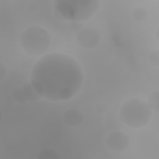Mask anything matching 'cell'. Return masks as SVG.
I'll use <instances>...</instances> for the list:
<instances>
[{
    "mask_svg": "<svg viewBox=\"0 0 159 159\" xmlns=\"http://www.w3.org/2000/svg\"><path fill=\"white\" fill-rule=\"evenodd\" d=\"M63 122L66 126L75 127L80 125L84 121V117L81 111L76 108L67 109L63 115Z\"/></svg>",
    "mask_w": 159,
    "mask_h": 159,
    "instance_id": "7",
    "label": "cell"
},
{
    "mask_svg": "<svg viewBox=\"0 0 159 159\" xmlns=\"http://www.w3.org/2000/svg\"><path fill=\"white\" fill-rule=\"evenodd\" d=\"M78 44L83 48L91 50L98 47L101 41V34L93 27H86L80 31L77 37Z\"/></svg>",
    "mask_w": 159,
    "mask_h": 159,
    "instance_id": "5",
    "label": "cell"
},
{
    "mask_svg": "<svg viewBox=\"0 0 159 159\" xmlns=\"http://www.w3.org/2000/svg\"><path fill=\"white\" fill-rule=\"evenodd\" d=\"M94 108H95V111L97 112V113L101 114V113L104 112L106 111L107 107L104 104L99 102V103H98L96 104Z\"/></svg>",
    "mask_w": 159,
    "mask_h": 159,
    "instance_id": "14",
    "label": "cell"
},
{
    "mask_svg": "<svg viewBox=\"0 0 159 159\" xmlns=\"http://www.w3.org/2000/svg\"><path fill=\"white\" fill-rule=\"evenodd\" d=\"M54 7L60 16L68 20L76 22L89 19L99 7L98 0H57Z\"/></svg>",
    "mask_w": 159,
    "mask_h": 159,
    "instance_id": "2",
    "label": "cell"
},
{
    "mask_svg": "<svg viewBox=\"0 0 159 159\" xmlns=\"http://www.w3.org/2000/svg\"><path fill=\"white\" fill-rule=\"evenodd\" d=\"M7 75V69L6 66L2 63L0 62V81H2Z\"/></svg>",
    "mask_w": 159,
    "mask_h": 159,
    "instance_id": "15",
    "label": "cell"
},
{
    "mask_svg": "<svg viewBox=\"0 0 159 159\" xmlns=\"http://www.w3.org/2000/svg\"><path fill=\"white\" fill-rule=\"evenodd\" d=\"M150 63L155 66H159V51L158 49L152 51L148 55Z\"/></svg>",
    "mask_w": 159,
    "mask_h": 159,
    "instance_id": "13",
    "label": "cell"
},
{
    "mask_svg": "<svg viewBox=\"0 0 159 159\" xmlns=\"http://www.w3.org/2000/svg\"><path fill=\"white\" fill-rule=\"evenodd\" d=\"M152 117V111L147 102L139 98L127 99L120 107V120L132 129L145 126L150 122Z\"/></svg>",
    "mask_w": 159,
    "mask_h": 159,
    "instance_id": "3",
    "label": "cell"
},
{
    "mask_svg": "<svg viewBox=\"0 0 159 159\" xmlns=\"http://www.w3.org/2000/svg\"><path fill=\"white\" fill-rule=\"evenodd\" d=\"M52 35L48 31L39 25L28 27L21 34L19 44L23 51L30 56L44 54L51 45Z\"/></svg>",
    "mask_w": 159,
    "mask_h": 159,
    "instance_id": "4",
    "label": "cell"
},
{
    "mask_svg": "<svg viewBox=\"0 0 159 159\" xmlns=\"http://www.w3.org/2000/svg\"><path fill=\"white\" fill-rule=\"evenodd\" d=\"M107 147L114 152H120L129 145V137L123 132L115 130L109 133L105 140Z\"/></svg>",
    "mask_w": 159,
    "mask_h": 159,
    "instance_id": "6",
    "label": "cell"
},
{
    "mask_svg": "<svg viewBox=\"0 0 159 159\" xmlns=\"http://www.w3.org/2000/svg\"><path fill=\"white\" fill-rule=\"evenodd\" d=\"M152 111L158 112L159 111V93L158 91H154L150 93L146 102Z\"/></svg>",
    "mask_w": 159,
    "mask_h": 159,
    "instance_id": "9",
    "label": "cell"
},
{
    "mask_svg": "<svg viewBox=\"0 0 159 159\" xmlns=\"http://www.w3.org/2000/svg\"><path fill=\"white\" fill-rule=\"evenodd\" d=\"M22 88L24 91L26 101L36 102L41 99V97L37 93L30 81L25 82L22 86Z\"/></svg>",
    "mask_w": 159,
    "mask_h": 159,
    "instance_id": "8",
    "label": "cell"
},
{
    "mask_svg": "<svg viewBox=\"0 0 159 159\" xmlns=\"http://www.w3.org/2000/svg\"><path fill=\"white\" fill-rule=\"evenodd\" d=\"M38 159H59L60 155L59 153L53 148H43L37 154Z\"/></svg>",
    "mask_w": 159,
    "mask_h": 159,
    "instance_id": "10",
    "label": "cell"
},
{
    "mask_svg": "<svg viewBox=\"0 0 159 159\" xmlns=\"http://www.w3.org/2000/svg\"><path fill=\"white\" fill-rule=\"evenodd\" d=\"M12 97L14 101L18 103H22L26 101L22 86H18L14 89L12 92Z\"/></svg>",
    "mask_w": 159,
    "mask_h": 159,
    "instance_id": "12",
    "label": "cell"
},
{
    "mask_svg": "<svg viewBox=\"0 0 159 159\" xmlns=\"http://www.w3.org/2000/svg\"><path fill=\"white\" fill-rule=\"evenodd\" d=\"M30 81L41 98L50 101H66L81 90L84 73L80 64L71 56L51 53L35 62Z\"/></svg>",
    "mask_w": 159,
    "mask_h": 159,
    "instance_id": "1",
    "label": "cell"
},
{
    "mask_svg": "<svg viewBox=\"0 0 159 159\" xmlns=\"http://www.w3.org/2000/svg\"><path fill=\"white\" fill-rule=\"evenodd\" d=\"M148 15L147 9L143 6H137L135 7L132 12V18L139 22L145 20Z\"/></svg>",
    "mask_w": 159,
    "mask_h": 159,
    "instance_id": "11",
    "label": "cell"
}]
</instances>
